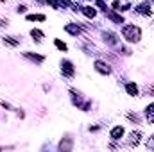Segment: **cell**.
Masks as SVG:
<instances>
[{"instance_id": "9a60e30c", "label": "cell", "mask_w": 154, "mask_h": 152, "mask_svg": "<svg viewBox=\"0 0 154 152\" xmlns=\"http://www.w3.org/2000/svg\"><path fill=\"white\" fill-rule=\"evenodd\" d=\"M4 43H7V45H11V47H18V39H13V36H7V38H4Z\"/></svg>"}, {"instance_id": "2e32d148", "label": "cell", "mask_w": 154, "mask_h": 152, "mask_svg": "<svg viewBox=\"0 0 154 152\" xmlns=\"http://www.w3.org/2000/svg\"><path fill=\"white\" fill-rule=\"evenodd\" d=\"M31 36L39 41V39L43 38V32H41V31H38V29H32V31H31Z\"/></svg>"}, {"instance_id": "277c9868", "label": "cell", "mask_w": 154, "mask_h": 152, "mask_svg": "<svg viewBox=\"0 0 154 152\" xmlns=\"http://www.w3.org/2000/svg\"><path fill=\"white\" fill-rule=\"evenodd\" d=\"M140 138H142V132H140V131L131 132V136H129V147H136V145L140 143Z\"/></svg>"}, {"instance_id": "52a82bcc", "label": "cell", "mask_w": 154, "mask_h": 152, "mask_svg": "<svg viewBox=\"0 0 154 152\" xmlns=\"http://www.w3.org/2000/svg\"><path fill=\"white\" fill-rule=\"evenodd\" d=\"M136 11H138L140 14H147V16H151V5H149V4H140V5L136 7Z\"/></svg>"}, {"instance_id": "4fadbf2b", "label": "cell", "mask_w": 154, "mask_h": 152, "mask_svg": "<svg viewBox=\"0 0 154 152\" xmlns=\"http://www.w3.org/2000/svg\"><path fill=\"white\" fill-rule=\"evenodd\" d=\"M25 57H29V59H32V61H36V63H41L45 57L43 56H36V54H31V52H25Z\"/></svg>"}, {"instance_id": "8fae6325", "label": "cell", "mask_w": 154, "mask_h": 152, "mask_svg": "<svg viewBox=\"0 0 154 152\" xmlns=\"http://www.w3.org/2000/svg\"><path fill=\"white\" fill-rule=\"evenodd\" d=\"M104 13H108V18H111L113 22H116V23H124V18H122L120 14H115V13H111V11H104Z\"/></svg>"}, {"instance_id": "d6986e66", "label": "cell", "mask_w": 154, "mask_h": 152, "mask_svg": "<svg viewBox=\"0 0 154 152\" xmlns=\"http://www.w3.org/2000/svg\"><path fill=\"white\" fill-rule=\"evenodd\" d=\"M59 147H61V149H66V150H68V149L72 147V143H70V141H66V143H63V141H61V145H59Z\"/></svg>"}, {"instance_id": "8992f818", "label": "cell", "mask_w": 154, "mask_h": 152, "mask_svg": "<svg viewBox=\"0 0 154 152\" xmlns=\"http://www.w3.org/2000/svg\"><path fill=\"white\" fill-rule=\"evenodd\" d=\"M65 31L70 32V34H74V36H79V34H81V29H79L77 25H74V23H66V25H65Z\"/></svg>"}, {"instance_id": "ac0fdd59", "label": "cell", "mask_w": 154, "mask_h": 152, "mask_svg": "<svg viewBox=\"0 0 154 152\" xmlns=\"http://www.w3.org/2000/svg\"><path fill=\"white\" fill-rule=\"evenodd\" d=\"M47 4H50L54 9H59V4H57V0H47Z\"/></svg>"}, {"instance_id": "6da1fadb", "label": "cell", "mask_w": 154, "mask_h": 152, "mask_svg": "<svg viewBox=\"0 0 154 152\" xmlns=\"http://www.w3.org/2000/svg\"><path fill=\"white\" fill-rule=\"evenodd\" d=\"M122 34H124V38L127 39V41H131V43H134V41H138V39L142 38L140 27H134V25H125L124 31H122Z\"/></svg>"}, {"instance_id": "e0dca14e", "label": "cell", "mask_w": 154, "mask_h": 152, "mask_svg": "<svg viewBox=\"0 0 154 152\" xmlns=\"http://www.w3.org/2000/svg\"><path fill=\"white\" fill-rule=\"evenodd\" d=\"M54 43H56V47H57L59 50H63V52H66V45H65V43H63L61 39H56Z\"/></svg>"}, {"instance_id": "5b68a950", "label": "cell", "mask_w": 154, "mask_h": 152, "mask_svg": "<svg viewBox=\"0 0 154 152\" xmlns=\"http://www.w3.org/2000/svg\"><path fill=\"white\" fill-rule=\"evenodd\" d=\"M109 136H111L113 140H120V138L124 136V127H120V125H118V127H113Z\"/></svg>"}, {"instance_id": "3957f363", "label": "cell", "mask_w": 154, "mask_h": 152, "mask_svg": "<svg viewBox=\"0 0 154 152\" xmlns=\"http://www.w3.org/2000/svg\"><path fill=\"white\" fill-rule=\"evenodd\" d=\"M61 72L66 77H74V65L70 61H61Z\"/></svg>"}, {"instance_id": "484cf974", "label": "cell", "mask_w": 154, "mask_h": 152, "mask_svg": "<svg viewBox=\"0 0 154 152\" xmlns=\"http://www.w3.org/2000/svg\"><path fill=\"white\" fill-rule=\"evenodd\" d=\"M152 2H154V0H152Z\"/></svg>"}, {"instance_id": "7402d4cb", "label": "cell", "mask_w": 154, "mask_h": 152, "mask_svg": "<svg viewBox=\"0 0 154 152\" xmlns=\"http://www.w3.org/2000/svg\"><path fill=\"white\" fill-rule=\"evenodd\" d=\"M127 116H129V118H131V120H134V122H138V116H136V114H127Z\"/></svg>"}, {"instance_id": "cb8c5ba5", "label": "cell", "mask_w": 154, "mask_h": 152, "mask_svg": "<svg viewBox=\"0 0 154 152\" xmlns=\"http://www.w3.org/2000/svg\"><path fill=\"white\" fill-rule=\"evenodd\" d=\"M7 25V20H0V27H5Z\"/></svg>"}, {"instance_id": "7c38bea8", "label": "cell", "mask_w": 154, "mask_h": 152, "mask_svg": "<svg viewBox=\"0 0 154 152\" xmlns=\"http://www.w3.org/2000/svg\"><path fill=\"white\" fill-rule=\"evenodd\" d=\"M82 13H84L88 18H95V14H97V11H95L93 7H82Z\"/></svg>"}, {"instance_id": "9c48e42d", "label": "cell", "mask_w": 154, "mask_h": 152, "mask_svg": "<svg viewBox=\"0 0 154 152\" xmlns=\"http://www.w3.org/2000/svg\"><path fill=\"white\" fill-rule=\"evenodd\" d=\"M104 41L109 43V45H116L118 43V39H116V36L113 32H104Z\"/></svg>"}, {"instance_id": "d4e9b609", "label": "cell", "mask_w": 154, "mask_h": 152, "mask_svg": "<svg viewBox=\"0 0 154 152\" xmlns=\"http://www.w3.org/2000/svg\"><path fill=\"white\" fill-rule=\"evenodd\" d=\"M2 2H4V0H2Z\"/></svg>"}, {"instance_id": "44dd1931", "label": "cell", "mask_w": 154, "mask_h": 152, "mask_svg": "<svg viewBox=\"0 0 154 152\" xmlns=\"http://www.w3.org/2000/svg\"><path fill=\"white\" fill-rule=\"evenodd\" d=\"M113 9L120 11V2H118V0H115V2H113Z\"/></svg>"}, {"instance_id": "7a4b0ae2", "label": "cell", "mask_w": 154, "mask_h": 152, "mask_svg": "<svg viewBox=\"0 0 154 152\" xmlns=\"http://www.w3.org/2000/svg\"><path fill=\"white\" fill-rule=\"evenodd\" d=\"M95 70H97L99 74H104V75H109V74H111L109 65L104 63V61H95Z\"/></svg>"}, {"instance_id": "ffe728a7", "label": "cell", "mask_w": 154, "mask_h": 152, "mask_svg": "<svg viewBox=\"0 0 154 152\" xmlns=\"http://www.w3.org/2000/svg\"><path fill=\"white\" fill-rule=\"evenodd\" d=\"M147 147H149V149H154V136L149 140V141H147Z\"/></svg>"}, {"instance_id": "30bf717a", "label": "cell", "mask_w": 154, "mask_h": 152, "mask_svg": "<svg viewBox=\"0 0 154 152\" xmlns=\"http://www.w3.org/2000/svg\"><path fill=\"white\" fill-rule=\"evenodd\" d=\"M145 114H147V120H149L151 123H154V104L147 106V109H145Z\"/></svg>"}, {"instance_id": "5bb4252c", "label": "cell", "mask_w": 154, "mask_h": 152, "mask_svg": "<svg viewBox=\"0 0 154 152\" xmlns=\"http://www.w3.org/2000/svg\"><path fill=\"white\" fill-rule=\"evenodd\" d=\"M27 20H29V22H34V20H38V22H45V14H29Z\"/></svg>"}, {"instance_id": "603a6c76", "label": "cell", "mask_w": 154, "mask_h": 152, "mask_svg": "<svg viewBox=\"0 0 154 152\" xmlns=\"http://www.w3.org/2000/svg\"><path fill=\"white\" fill-rule=\"evenodd\" d=\"M18 13H25V5H20L18 7Z\"/></svg>"}, {"instance_id": "ba28073f", "label": "cell", "mask_w": 154, "mask_h": 152, "mask_svg": "<svg viewBox=\"0 0 154 152\" xmlns=\"http://www.w3.org/2000/svg\"><path fill=\"white\" fill-rule=\"evenodd\" d=\"M125 91H127L131 97H136V95H138V86H136L134 82H129V84L125 86Z\"/></svg>"}]
</instances>
